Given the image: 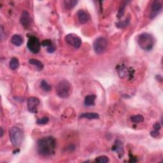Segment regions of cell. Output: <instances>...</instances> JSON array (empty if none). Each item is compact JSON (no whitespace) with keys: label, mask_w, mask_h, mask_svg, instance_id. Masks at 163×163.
<instances>
[{"label":"cell","mask_w":163,"mask_h":163,"mask_svg":"<svg viewBox=\"0 0 163 163\" xmlns=\"http://www.w3.org/2000/svg\"><path fill=\"white\" fill-rule=\"evenodd\" d=\"M56 147V141L52 136L41 138L36 143V150L39 155L43 157H49L54 155Z\"/></svg>","instance_id":"6da1fadb"},{"label":"cell","mask_w":163,"mask_h":163,"mask_svg":"<svg viewBox=\"0 0 163 163\" xmlns=\"http://www.w3.org/2000/svg\"><path fill=\"white\" fill-rule=\"evenodd\" d=\"M130 22V17H127L125 20H123V21H119L116 24V26L119 28H124L126 26H128L129 25Z\"/></svg>","instance_id":"44dd1931"},{"label":"cell","mask_w":163,"mask_h":163,"mask_svg":"<svg viewBox=\"0 0 163 163\" xmlns=\"http://www.w3.org/2000/svg\"><path fill=\"white\" fill-rule=\"evenodd\" d=\"M96 96L94 94L87 95L85 96L84 100V105L86 107H92L95 105V100Z\"/></svg>","instance_id":"4fadbf2b"},{"label":"cell","mask_w":163,"mask_h":163,"mask_svg":"<svg viewBox=\"0 0 163 163\" xmlns=\"http://www.w3.org/2000/svg\"><path fill=\"white\" fill-rule=\"evenodd\" d=\"M162 10V3L161 1H154L152 6L151 12H150V19H154L159 14Z\"/></svg>","instance_id":"9c48e42d"},{"label":"cell","mask_w":163,"mask_h":163,"mask_svg":"<svg viewBox=\"0 0 163 163\" xmlns=\"http://www.w3.org/2000/svg\"><path fill=\"white\" fill-rule=\"evenodd\" d=\"M112 150L113 151H115L118 154V156L120 159L124 155V148H123V144L120 140H116L112 146Z\"/></svg>","instance_id":"7c38bea8"},{"label":"cell","mask_w":163,"mask_h":163,"mask_svg":"<svg viewBox=\"0 0 163 163\" xmlns=\"http://www.w3.org/2000/svg\"><path fill=\"white\" fill-rule=\"evenodd\" d=\"M153 127H154V129L159 130H159H160L161 128V124H160L159 123V122H156V124H154Z\"/></svg>","instance_id":"f1b7e54d"},{"label":"cell","mask_w":163,"mask_h":163,"mask_svg":"<svg viewBox=\"0 0 163 163\" xmlns=\"http://www.w3.org/2000/svg\"><path fill=\"white\" fill-rule=\"evenodd\" d=\"M137 42L143 50L149 51L153 48L156 40L151 34L143 32L138 36Z\"/></svg>","instance_id":"7a4b0ae2"},{"label":"cell","mask_w":163,"mask_h":163,"mask_svg":"<svg viewBox=\"0 0 163 163\" xmlns=\"http://www.w3.org/2000/svg\"><path fill=\"white\" fill-rule=\"evenodd\" d=\"M95 161L99 163H107L110 161L109 158L105 156H101L96 157Z\"/></svg>","instance_id":"603a6c76"},{"label":"cell","mask_w":163,"mask_h":163,"mask_svg":"<svg viewBox=\"0 0 163 163\" xmlns=\"http://www.w3.org/2000/svg\"><path fill=\"white\" fill-rule=\"evenodd\" d=\"M40 101L38 98L36 97H30L27 100V109L30 112L36 113L38 112V107Z\"/></svg>","instance_id":"ba28073f"},{"label":"cell","mask_w":163,"mask_h":163,"mask_svg":"<svg viewBox=\"0 0 163 163\" xmlns=\"http://www.w3.org/2000/svg\"><path fill=\"white\" fill-rule=\"evenodd\" d=\"M126 6V3H124L122 5V6H120V9L119 10V13H118V15H117V17L120 19L121 18L122 16H123L124 14V12H125V7Z\"/></svg>","instance_id":"d4e9b609"},{"label":"cell","mask_w":163,"mask_h":163,"mask_svg":"<svg viewBox=\"0 0 163 163\" xmlns=\"http://www.w3.org/2000/svg\"><path fill=\"white\" fill-rule=\"evenodd\" d=\"M131 120L133 123L138 124L144 120V118L141 115H135L131 117Z\"/></svg>","instance_id":"ffe728a7"},{"label":"cell","mask_w":163,"mask_h":163,"mask_svg":"<svg viewBox=\"0 0 163 163\" xmlns=\"http://www.w3.org/2000/svg\"><path fill=\"white\" fill-rule=\"evenodd\" d=\"M10 140L15 148H18L21 145L24 140V133L18 127H12L10 130Z\"/></svg>","instance_id":"3957f363"},{"label":"cell","mask_w":163,"mask_h":163,"mask_svg":"<svg viewBox=\"0 0 163 163\" xmlns=\"http://www.w3.org/2000/svg\"><path fill=\"white\" fill-rule=\"evenodd\" d=\"M41 45H42L43 47H47H47H50V46L52 45L53 43H52V42H51V40H50L47 39V40H43V42H42V43H41Z\"/></svg>","instance_id":"484cf974"},{"label":"cell","mask_w":163,"mask_h":163,"mask_svg":"<svg viewBox=\"0 0 163 163\" xmlns=\"http://www.w3.org/2000/svg\"><path fill=\"white\" fill-rule=\"evenodd\" d=\"M64 40L68 44L75 48H79L82 43V39L78 35L74 33H70L66 35Z\"/></svg>","instance_id":"52a82bcc"},{"label":"cell","mask_w":163,"mask_h":163,"mask_svg":"<svg viewBox=\"0 0 163 163\" xmlns=\"http://www.w3.org/2000/svg\"><path fill=\"white\" fill-rule=\"evenodd\" d=\"M156 80H157V81L161 82L162 80V76H161V75H157V76H156Z\"/></svg>","instance_id":"f546056e"},{"label":"cell","mask_w":163,"mask_h":163,"mask_svg":"<svg viewBox=\"0 0 163 163\" xmlns=\"http://www.w3.org/2000/svg\"><path fill=\"white\" fill-rule=\"evenodd\" d=\"M71 85L66 80L60 81L56 86V93L61 98H67L70 94Z\"/></svg>","instance_id":"277c9868"},{"label":"cell","mask_w":163,"mask_h":163,"mask_svg":"<svg viewBox=\"0 0 163 163\" xmlns=\"http://www.w3.org/2000/svg\"><path fill=\"white\" fill-rule=\"evenodd\" d=\"M118 73H119V75L120 77H125L127 75L128 71L124 66H120L118 69Z\"/></svg>","instance_id":"7402d4cb"},{"label":"cell","mask_w":163,"mask_h":163,"mask_svg":"<svg viewBox=\"0 0 163 163\" xmlns=\"http://www.w3.org/2000/svg\"><path fill=\"white\" fill-rule=\"evenodd\" d=\"M76 15L78 20L82 24L87 23L89 21V19H90V15H89V13L84 10H79L77 12Z\"/></svg>","instance_id":"8fae6325"},{"label":"cell","mask_w":163,"mask_h":163,"mask_svg":"<svg viewBox=\"0 0 163 163\" xmlns=\"http://www.w3.org/2000/svg\"><path fill=\"white\" fill-rule=\"evenodd\" d=\"M41 45H41L40 40L36 36H31L27 41V48L33 54H37L40 52Z\"/></svg>","instance_id":"8992f818"},{"label":"cell","mask_w":163,"mask_h":163,"mask_svg":"<svg viewBox=\"0 0 163 163\" xmlns=\"http://www.w3.org/2000/svg\"><path fill=\"white\" fill-rule=\"evenodd\" d=\"M40 87L45 92H50L52 89L51 85H50L47 82V81L44 80H42V82H40Z\"/></svg>","instance_id":"d6986e66"},{"label":"cell","mask_w":163,"mask_h":163,"mask_svg":"<svg viewBox=\"0 0 163 163\" xmlns=\"http://www.w3.org/2000/svg\"><path fill=\"white\" fill-rule=\"evenodd\" d=\"M48 121H49V118L48 117H43L36 120V124L38 125H45L47 124Z\"/></svg>","instance_id":"cb8c5ba5"},{"label":"cell","mask_w":163,"mask_h":163,"mask_svg":"<svg viewBox=\"0 0 163 163\" xmlns=\"http://www.w3.org/2000/svg\"><path fill=\"white\" fill-rule=\"evenodd\" d=\"M108 47V40L103 36H99L95 39L93 43L94 50L97 54L104 53Z\"/></svg>","instance_id":"5b68a950"},{"label":"cell","mask_w":163,"mask_h":163,"mask_svg":"<svg viewBox=\"0 0 163 163\" xmlns=\"http://www.w3.org/2000/svg\"><path fill=\"white\" fill-rule=\"evenodd\" d=\"M78 2L79 1H76V0H65V1H63V4L65 9L71 10L76 5Z\"/></svg>","instance_id":"2e32d148"},{"label":"cell","mask_w":163,"mask_h":163,"mask_svg":"<svg viewBox=\"0 0 163 163\" xmlns=\"http://www.w3.org/2000/svg\"><path fill=\"white\" fill-rule=\"evenodd\" d=\"M55 50H56V47L54 45H52L47 47V51L48 53H54Z\"/></svg>","instance_id":"83f0119b"},{"label":"cell","mask_w":163,"mask_h":163,"mask_svg":"<svg viewBox=\"0 0 163 163\" xmlns=\"http://www.w3.org/2000/svg\"><path fill=\"white\" fill-rule=\"evenodd\" d=\"M12 43L16 47H19L23 43V38L20 35H14L11 38Z\"/></svg>","instance_id":"5bb4252c"},{"label":"cell","mask_w":163,"mask_h":163,"mask_svg":"<svg viewBox=\"0 0 163 163\" xmlns=\"http://www.w3.org/2000/svg\"><path fill=\"white\" fill-rule=\"evenodd\" d=\"M29 63L34 65L36 67V68L38 69V70H42L43 68V64H42V62H40V61L35 59H31L29 60Z\"/></svg>","instance_id":"ac0fdd59"},{"label":"cell","mask_w":163,"mask_h":163,"mask_svg":"<svg viewBox=\"0 0 163 163\" xmlns=\"http://www.w3.org/2000/svg\"><path fill=\"white\" fill-rule=\"evenodd\" d=\"M19 66V61L17 58H12L9 63V67L12 70H15Z\"/></svg>","instance_id":"e0dca14e"},{"label":"cell","mask_w":163,"mask_h":163,"mask_svg":"<svg viewBox=\"0 0 163 163\" xmlns=\"http://www.w3.org/2000/svg\"><path fill=\"white\" fill-rule=\"evenodd\" d=\"M150 136L154 138H156L160 135L159 131V130H156V129H154V131H152L151 132H150Z\"/></svg>","instance_id":"4316f807"},{"label":"cell","mask_w":163,"mask_h":163,"mask_svg":"<svg viewBox=\"0 0 163 163\" xmlns=\"http://www.w3.org/2000/svg\"><path fill=\"white\" fill-rule=\"evenodd\" d=\"M80 118L81 119H87L89 120H93V119H97L100 118L99 114L96 113H82L80 115Z\"/></svg>","instance_id":"9a60e30c"},{"label":"cell","mask_w":163,"mask_h":163,"mask_svg":"<svg viewBox=\"0 0 163 163\" xmlns=\"http://www.w3.org/2000/svg\"><path fill=\"white\" fill-rule=\"evenodd\" d=\"M0 130H1V133H0V137L2 138L3 136V134H4V131L2 128H0Z\"/></svg>","instance_id":"4dcf8cb0"},{"label":"cell","mask_w":163,"mask_h":163,"mask_svg":"<svg viewBox=\"0 0 163 163\" xmlns=\"http://www.w3.org/2000/svg\"><path fill=\"white\" fill-rule=\"evenodd\" d=\"M20 24H22V26L25 28V29H27V28H29L31 26V19L29 12L26 10L22 12L20 18Z\"/></svg>","instance_id":"30bf717a"}]
</instances>
